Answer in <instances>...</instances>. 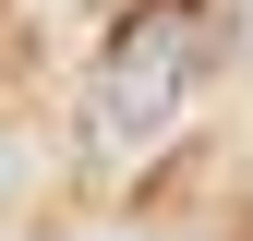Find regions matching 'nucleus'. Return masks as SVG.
<instances>
[{
    "label": "nucleus",
    "mask_w": 253,
    "mask_h": 241,
    "mask_svg": "<svg viewBox=\"0 0 253 241\" xmlns=\"http://www.w3.org/2000/svg\"><path fill=\"white\" fill-rule=\"evenodd\" d=\"M205 48H217V12H205V0H145V12L109 37V60H97V109H84L97 145H145L157 120L193 97Z\"/></svg>",
    "instance_id": "f257e3e1"
}]
</instances>
